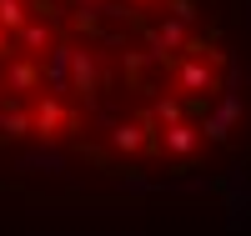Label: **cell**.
<instances>
[{
	"mask_svg": "<svg viewBox=\"0 0 251 236\" xmlns=\"http://www.w3.org/2000/svg\"><path fill=\"white\" fill-rule=\"evenodd\" d=\"M196 141H201V131H196V121H171V126H166V131H161V151L166 156H176V161H186V156H191L196 151Z\"/></svg>",
	"mask_w": 251,
	"mask_h": 236,
	"instance_id": "8",
	"label": "cell"
},
{
	"mask_svg": "<svg viewBox=\"0 0 251 236\" xmlns=\"http://www.w3.org/2000/svg\"><path fill=\"white\" fill-rule=\"evenodd\" d=\"M146 116H151L156 126H171V121H181V116H186V101H181V96H161Z\"/></svg>",
	"mask_w": 251,
	"mask_h": 236,
	"instance_id": "10",
	"label": "cell"
},
{
	"mask_svg": "<svg viewBox=\"0 0 251 236\" xmlns=\"http://www.w3.org/2000/svg\"><path fill=\"white\" fill-rule=\"evenodd\" d=\"M5 55H15V51H10V35L0 30V60H5Z\"/></svg>",
	"mask_w": 251,
	"mask_h": 236,
	"instance_id": "11",
	"label": "cell"
},
{
	"mask_svg": "<svg viewBox=\"0 0 251 236\" xmlns=\"http://www.w3.org/2000/svg\"><path fill=\"white\" fill-rule=\"evenodd\" d=\"M0 91L35 96V91H40V60H30V55H5V85H0Z\"/></svg>",
	"mask_w": 251,
	"mask_h": 236,
	"instance_id": "7",
	"label": "cell"
},
{
	"mask_svg": "<svg viewBox=\"0 0 251 236\" xmlns=\"http://www.w3.org/2000/svg\"><path fill=\"white\" fill-rule=\"evenodd\" d=\"M211 101H216V105H206V111H201V126H196V131H201L206 141H226V136H231V126L241 121L246 101H241V91H216Z\"/></svg>",
	"mask_w": 251,
	"mask_h": 236,
	"instance_id": "3",
	"label": "cell"
},
{
	"mask_svg": "<svg viewBox=\"0 0 251 236\" xmlns=\"http://www.w3.org/2000/svg\"><path fill=\"white\" fill-rule=\"evenodd\" d=\"M131 5H141V10H156V5H166V0H131Z\"/></svg>",
	"mask_w": 251,
	"mask_h": 236,
	"instance_id": "12",
	"label": "cell"
},
{
	"mask_svg": "<svg viewBox=\"0 0 251 236\" xmlns=\"http://www.w3.org/2000/svg\"><path fill=\"white\" fill-rule=\"evenodd\" d=\"M141 40L156 60H176L186 51V20L181 15H166V20H146L141 26Z\"/></svg>",
	"mask_w": 251,
	"mask_h": 236,
	"instance_id": "4",
	"label": "cell"
},
{
	"mask_svg": "<svg viewBox=\"0 0 251 236\" xmlns=\"http://www.w3.org/2000/svg\"><path fill=\"white\" fill-rule=\"evenodd\" d=\"M176 91H181V101H211V96L221 91V76H216V66H211L206 55L186 51V55L176 60Z\"/></svg>",
	"mask_w": 251,
	"mask_h": 236,
	"instance_id": "1",
	"label": "cell"
},
{
	"mask_svg": "<svg viewBox=\"0 0 251 236\" xmlns=\"http://www.w3.org/2000/svg\"><path fill=\"white\" fill-rule=\"evenodd\" d=\"M71 91L86 105L100 96V55L86 51V46H71Z\"/></svg>",
	"mask_w": 251,
	"mask_h": 236,
	"instance_id": "6",
	"label": "cell"
},
{
	"mask_svg": "<svg viewBox=\"0 0 251 236\" xmlns=\"http://www.w3.org/2000/svg\"><path fill=\"white\" fill-rule=\"evenodd\" d=\"M55 35H60V26L55 20H40V15H30L20 30H10V51L15 55H30V60H40L50 46H55Z\"/></svg>",
	"mask_w": 251,
	"mask_h": 236,
	"instance_id": "5",
	"label": "cell"
},
{
	"mask_svg": "<svg viewBox=\"0 0 251 236\" xmlns=\"http://www.w3.org/2000/svg\"><path fill=\"white\" fill-rule=\"evenodd\" d=\"M25 111H30V136L40 141H60L66 131H75V111L60 96H30Z\"/></svg>",
	"mask_w": 251,
	"mask_h": 236,
	"instance_id": "2",
	"label": "cell"
},
{
	"mask_svg": "<svg viewBox=\"0 0 251 236\" xmlns=\"http://www.w3.org/2000/svg\"><path fill=\"white\" fill-rule=\"evenodd\" d=\"M0 136H5V141H15V136H30V111H25V105H10V111L0 116Z\"/></svg>",
	"mask_w": 251,
	"mask_h": 236,
	"instance_id": "9",
	"label": "cell"
}]
</instances>
